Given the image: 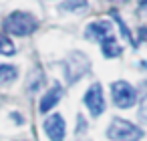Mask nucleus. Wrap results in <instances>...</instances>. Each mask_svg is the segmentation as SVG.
<instances>
[{
	"mask_svg": "<svg viewBox=\"0 0 147 141\" xmlns=\"http://www.w3.org/2000/svg\"><path fill=\"white\" fill-rule=\"evenodd\" d=\"M4 30L14 36H28L38 28V22L28 12H12L4 18Z\"/></svg>",
	"mask_w": 147,
	"mask_h": 141,
	"instance_id": "obj_1",
	"label": "nucleus"
},
{
	"mask_svg": "<svg viewBox=\"0 0 147 141\" xmlns=\"http://www.w3.org/2000/svg\"><path fill=\"white\" fill-rule=\"evenodd\" d=\"M107 137L113 141H139L143 137V131L125 119H113L109 129H107Z\"/></svg>",
	"mask_w": 147,
	"mask_h": 141,
	"instance_id": "obj_2",
	"label": "nucleus"
},
{
	"mask_svg": "<svg viewBox=\"0 0 147 141\" xmlns=\"http://www.w3.org/2000/svg\"><path fill=\"white\" fill-rule=\"evenodd\" d=\"M111 91H113V103H115L119 109H129V107H133L135 101H137V91H135L127 81H117V83H113Z\"/></svg>",
	"mask_w": 147,
	"mask_h": 141,
	"instance_id": "obj_3",
	"label": "nucleus"
},
{
	"mask_svg": "<svg viewBox=\"0 0 147 141\" xmlns=\"http://www.w3.org/2000/svg\"><path fill=\"white\" fill-rule=\"evenodd\" d=\"M65 71H67V79L69 83H77L87 71H89V59L83 55V53H71V57L67 59V65H65Z\"/></svg>",
	"mask_w": 147,
	"mask_h": 141,
	"instance_id": "obj_4",
	"label": "nucleus"
},
{
	"mask_svg": "<svg viewBox=\"0 0 147 141\" xmlns=\"http://www.w3.org/2000/svg\"><path fill=\"white\" fill-rule=\"evenodd\" d=\"M83 103L87 105V109L91 111L93 117H99L105 111V97H103V87L99 83H93L89 87V91L83 97Z\"/></svg>",
	"mask_w": 147,
	"mask_h": 141,
	"instance_id": "obj_5",
	"label": "nucleus"
},
{
	"mask_svg": "<svg viewBox=\"0 0 147 141\" xmlns=\"http://www.w3.org/2000/svg\"><path fill=\"white\" fill-rule=\"evenodd\" d=\"M65 129H67V125H65L63 115L55 113V115L47 117V121H45V133L49 135L51 141H65Z\"/></svg>",
	"mask_w": 147,
	"mask_h": 141,
	"instance_id": "obj_6",
	"label": "nucleus"
},
{
	"mask_svg": "<svg viewBox=\"0 0 147 141\" xmlns=\"http://www.w3.org/2000/svg\"><path fill=\"white\" fill-rule=\"evenodd\" d=\"M111 32H113V26H111L109 20H95V22H91V24L87 26L85 36L91 38V40H103V38L109 36Z\"/></svg>",
	"mask_w": 147,
	"mask_h": 141,
	"instance_id": "obj_7",
	"label": "nucleus"
},
{
	"mask_svg": "<svg viewBox=\"0 0 147 141\" xmlns=\"http://www.w3.org/2000/svg\"><path fill=\"white\" fill-rule=\"evenodd\" d=\"M61 97H63V89H61V85H55L53 89H49V91L45 93V97L40 99V105H38L40 113H49V111L61 101Z\"/></svg>",
	"mask_w": 147,
	"mask_h": 141,
	"instance_id": "obj_8",
	"label": "nucleus"
},
{
	"mask_svg": "<svg viewBox=\"0 0 147 141\" xmlns=\"http://www.w3.org/2000/svg\"><path fill=\"white\" fill-rule=\"evenodd\" d=\"M99 43H101V53H103V57L115 59V57L121 55V45L117 43V38L113 36V32H111L109 36H105L103 40H99Z\"/></svg>",
	"mask_w": 147,
	"mask_h": 141,
	"instance_id": "obj_9",
	"label": "nucleus"
},
{
	"mask_svg": "<svg viewBox=\"0 0 147 141\" xmlns=\"http://www.w3.org/2000/svg\"><path fill=\"white\" fill-rule=\"evenodd\" d=\"M18 77V69L14 65H0V85H8Z\"/></svg>",
	"mask_w": 147,
	"mask_h": 141,
	"instance_id": "obj_10",
	"label": "nucleus"
},
{
	"mask_svg": "<svg viewBox=\"0 0 147 141\" xmlns=\"http://www.w3.org/2000/svg\"><path fill=\"white\" fill-rule=\"evenodd\" d=\"M14 53H16V49H14L12 40H10L8 36H2V34H0V55L10 57V55H14Z\"/></svg>",
	"mask_w": 147,
	"mask_h": 141,
	"instance_id": "obj_11",
	"label": "nucleus"
},
{
	"mask_svg": "<svg viewBox=\"0 0 147 141\" xmlns=\"http://www.w3.org/2000/svg\"><path fill=\"white\" fill-rule=\"evenodd\" d=\"M87 6V0H67L63 2V10H81Z\"/></svg>",
	"mask_w": 147,
	"mask_h": 141,
	"instance_id": "obj_12",
	"label": "nucleus"
},
{
	"mask_svg": "<svg viewBox=\"0 0 147 141\" xmlns=\"http://www.w3.org/2000/svg\"><path fill=\"white\" fill-rule=\"evenodd\" d=\"M139 113H141V117L147 121V95L143 97V101H141V107H139Z\"/></svg>",
	"mask_w": 147,
	"mask_h": 141,
	"instance_id": "obj_13",
	"label": "nucleus"
},
{
	"mask_svg": "<svg viewBox=\"0 0 147 141\" xmlns=\"http://www.w3.org/2000/svg\"><path fill=\"white\" fill-rule=\"evenodd\" d=\"M139 10L141 12H147V0H139Z\"/></svg>",
	"mask_w": 147,
	"mask_h": 141,
	"instance_id": "obj_14",
	"label": "nucleus"
},
{
	"mask_svg": "<svg viewBox=\"0 0 147 141\" xmlns=\"http://www.w3.org/2000/svg\"><path fill=\"white\" fill-rule=\"evenodd\" d=\"M111 2H119V0H111Z\"/></svg>",
	"mask_w": 147,
	"mask_h": 141,
	"instance_id": "obj_15",
	"label": "nucleus"
}]
</instances>
